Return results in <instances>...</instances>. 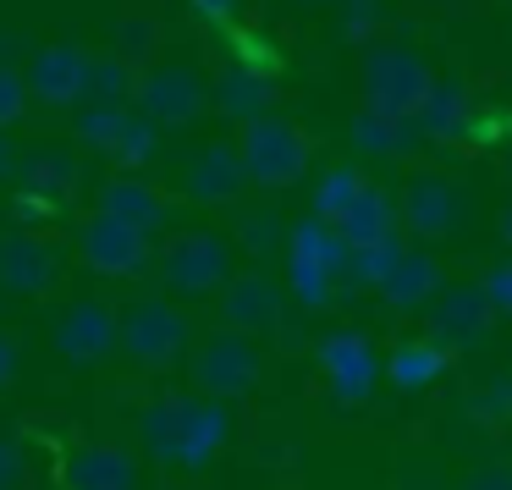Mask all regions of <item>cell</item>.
Segmentation results:
<instances>
[{
  "mask_svg": "<svg viewBox=\"0 0 512 490\" xmlns=\"http://www.w3.org/2000/svg\"><path fill=\"white\" fill-rule=\"evenodd\" d=\"M265 380V353H259L254 336L243 331H210L199 347H193V386L199 397H215V402H237Z\"/></svg>",
  "mask_w": 512,
  "mask_h": 490,
  "instance_id": "7",
  "label": "cell"
},
{
  "mask_svg": "<svg viewBox=\"0 0 512 490\" xmlns=\"http://www.w3.org/2000/svg\"><path fill=\"white\" fill-rule=\"evenodd\" d=\"M507 160H512V149H507Z\"/></svg>",
  "mask_w": 512,
  "mask_h": 490,
  "instance_id": "47",
  "label": "cell"
},
{
  "mask_svg": "<svg viewBox=\"0 0 512 490\" xmlns=\"http://www.w3.org/2000/svg\"><path fill=\"white\" fill-rule=\"evenodd\" d=\"M375 12H380V0H347L342 34H347V39H369V28H375Z\"/></svg>",
  "mask_w": 512,
  "mask_h": 490,
  "instance_id": "41",
  "label": "cell"
},
{
  "mask_svg": "<svg viewBox=\"0 0 512 490\" xmlns=\"http://www.w3.org/2000/svg\"><path fill=\"white\" fill-rule=\"evenodd\" d=\"M419 138V116H380V111H358L353 116V149L358 155H408V144Z\"/></svg>",
  "mask_w": 512,
  "mask_h": 490,
  "instance_id": "25",
  "label": "cell"
},
{
  "mask_svg": "<svg viewBox=\"0 0 512 490\" xmlns=\"http://www.w3.org/2000/svg\"><path fill=\"white\" fill-rule=\"evenodd\" d=\"M336 237L347 248H375V243H391L397 237V204L386 199L380 188H364L353 199V210L336 221Z\"/></svg>",
  "mask_w": 512,
  "mask_h": 490,
  "instance_id": "24",
  "label": "cell"
},
{
  "mask_svg": "<svg viewBox=\"0 0 512 490\" xmlns=\"http://www.w3.org/2000/svg\"><path fill=\"white\" fill-rule=\"evenodd\" d=\"M314 358H320V369H325V380H331V397L336 402H347V408L369 402V391H375V380H380V358H375V347H369L364 331L320 336Z\"/></svg>",
  "mask_w": 512,
  "mask_h": 490,
  "instance_id": "10",
  "label": "cell"
},
{
  "mask_svg": "<svg viewBox=\"0 0 512 490\" xmlns=\"http://www.w3.org/2000/svg\"><path fill=\"white\" fill-rule=\"evenodd\" d=\"M67 265L61 254L34 232H6L0 237V292H17V298H50L61 287Z\"/></svg>",
  "mask_w": 512,
  "mask_h": 490,
  "instance_id": "11",
  "label": "cell"
},
{
  "mask_svg": "<svg viewBox=\"0 0 512 490\" xmlns=\"http://www.w3.org/2000/svg\"><path fill=\"white\" fill-rule=\"evenodd\" d=\"M100 215H111V221L133 226V232L155 237L160 226H166V193L155 188V182H144L138 171H116L111 182L100 188Z\"/></svg>",
  "mask_w": 512,
  "mask_h": 490,
  "instance_id": "18",
  "label": "cell"
},
{
  "mask_svg": "<svg viewBox=\"0 0 512 490\" xmlns=\"http://www.w3.org/2000/svg\"><path fill=\"white\" fill-rule=\"evenodd\" d=\"M193 342L188 314L171 298H133L116 309V347L144 369H171Z\"/></svg>",
  "mask_w": 512,
  "mask_h": 490,
  "instance_id": "2",
  "label": "cell"
},
{
  "mask_svg": "<svg viewBox=\"0 0 512 490\" xmlns=\"http://www.w3.org/2000/svg\"><path fill=\"white\" fill-rule=\"evenodd\" d=\"M237 67H248V72H259V78H270L276 72V50L265 45V39H254V34H237Z\"/></svg>",
  "mask_w": 512,
  "mask_h": 490,
  "instance_id": "38",
  "label": "cell"
},
{
  "mask_svg": "<svg viewBox=\"0 0 512 490\" xmlns=\"http://www.w3.org/2000/svg\"><path fill=\"white\" fill-rule=\"evenodd\" d=\"M468 408H474L485 424H512V375H507V380H490V386L479 391Z\"/></svg>",
  "mask_w": 512,
  "mask_h": 490,
  "instance_id": "35",
  "label": "cell"
},
{
  "mask_svg": "<svg viewBox=\"0 0 512 490\" xmlns=\"http://www.w3.org/2000/svg\"><path fill=\"white\" fill-rule=\"evenodd\" d=\"M171 298H215L232 281V243L221 232H182L155 254Z\"/></svg>",
  "mask_w": 512,
  "mask_h": 490,
  "instance_id": "6",
  "label": "cell"
},
{
  "mask_svg": "<svg viewBox=\"0 0 512 490\" xmlns=\"http://www.w3.org/2000/svg\"><path fill=\"white\" fill-rule=\"evenodd\" d=\"M419 133L468 138V89H463V78L430 83V100H424V111H419Z\"/></svg>",
  "mask_w": 512,
  "mask_h": 490,
  "instance_id": "26",
  "label": "cell"
},
{
  "mask_svg": "<svg viewBox=\"0 0 512 490\" xmlns=\"http://www.w3.org/2000/svg\"><path fill=\"white\" fill-rule=\"evenodd\" d=\"M490 320H496V309L485 303L479 287H446L441 298H435V314H430L435 331L430 336L441 347H474L490 336Z\"/></svg>",
  "mask_w": 512,
  "mask_h": 490,
  "instance_id": "19",
  "label": "cell"
},
{
  "mask_svg": "<svg viewBox=\"0 0 512 490\" xmlns=\"http://www.w3.org/2000/svg\"><path fill=\"white\" fill-rule=\"evenodd\" d=\"M243 188H248V171H243V160H237V144H204L199 155L188 160V171H182V193H188L193 204H210V210L237 204Z\"/></svg>",
  "mask_w": 512,
  "mask_h": 490,
  "instance_id": "16",
  "label": "cell"
},
{
  "mask_svg": "<svg viewBox=\"0 0 512 490\" xmlns=\"http://www.w3.org/2000/svg\"><path fill=\"white\" fill-rule=\"evenodd\" d=\"M122 127H127V105H78V116H72L78 144L94 149V155H111Z\"/></svg>",
  "mask_w": 512,
  "mask_h": 490,
  "instance_id": "29",
  "label": "cell"
},
{
  "mask_svg": "<svg viewBox=\"0 0 512 490\" xmlns=\"http://www.w3.org/2000/svg\"><path fill=\"white\" fill-rule=\"evenodd\" d=\"M402 490H446V485H441V479H435V474H413V479H408V485H402Z\"/></svg>",
  "mask_w": 512,
  "mask_h": 490,
  "instance_id": "45",
  "label": "cell"
},
{
  "mask_svg": "<svg viewBox=\"0 0 512 490\" xmlns=\"http://www.w3.org/2000/svg\"><path fill=\"white\" fill-rule=\"evenodd\" d=\"M479 292H485V303L496 314H512V259H501V265L485 270V281H479Z\"/></svg>",
  "mask_w": 512,
  "mask_h": 490,
  "instance_id": "36",
  "label": "cell"
},
{
  "mask_svg": "<svg viewBox=\"0 0 512 490\" xmlns=\"http://www.w3.org/2000/svg\"><path fill=\"white\" fill-rule=\"evenodd\" d=\"M457 210H463V199H457L452 177H441V171L408 177V188H402V199H397V221L408 226L413 237H446L457 221Z\"/></svg>",
  "mask_w": 512,
  "mask_h": 490,
  "instance_id": "15",
  "label": "cell"
},
{
  "mask_svg": "<svg viewBox=\"0 0 512 490\" xmlns=\"http://www.w3.org/2000/svg\"><path fill=\"white\" fill-rule=\"evenodd\" d=\"M237 160H243L248 182H259V188H292V182H303V171H309L314 144L298 122L270 111V116H259V122H248L243 133H237Z\"/></svg>",
  "mask_w": 512,
  "mask_h": 490,
  "instance_id": "3",
  "label": "cell"
},
{
  "mask_svg": "<svg viewBox=\"0 0 512 490\" xmlns=\"http://www.w3.org/2000/svg\"><path fill=\"white\" fill-rule=\"evenodd\" d=\"M23 111H28V83H23V72L17 67H0V133L12 122H23Z\"/></svg>",
  "mask_w": 512,
  "mask_h": 490,
  "instance_id": "34",
  "label": "cell"
},
{
  "mask_svg": "<svg viewBox=\"0 0 512 490\" xmlns=\"http://www.w3.org/2000/svg\"><path fill=\"white\" fill-rule=\"evenodd\" d=\"M28 100L45 105H83V83H89V50L78 45H45L28 56Z\"/></svg>",
  "mask_w": 512,
  "mask_h": 490,
  "instance_id": "13",
  "label": "cell"
},
{
  "mask_svg": "<svg viewBox=\"0 0 512 490\" xmlns=\"http://www.w3.org/2000/svg\"><path fill=\"white\" fill-rule=\"evenodd\" d=\"M232 237H237V243H243L254 259H265L270 248L287 243V221H281L276 210H243V215H237V232H232Z\"/></svg>",
  "mask_w": 512,
  "mask_h": 490,
  "instance_id": "33",
  "label": "cell"
},
{
  "mask_svg": "<svg viewBox=\"0 0 512 490\" xmlns=\"http://www.w3.org/2000/svg\"><path fill=\"white\" fill-rule=\"evenodd\" d=\"M457 490H512V463H485L463 479Z\"/></svg>",
  "mask_w": 512,
  "mask_h": 490,
  "instance_id": "40",
  "label": "cell"
},
{
  "mask_svg": "<svg viewBox=\"0 0 512 490\" xmlns=\"http://www.w3.org/2000/svg\"><path fill=\"white\" fill-rule=\"evenodd\" d=\"M501 237L512 243V204H507V215H501Z\"/></svg>",
  "mask_w": 512,
  "mask_h": 490,
  "instance_id": "46",
  "label": "cell"
},
{
  "mask_svg": "<svg viewBox=\"0 0 512 490\" xmlns=\"http://www.w3.org/2000/svg\"><path fill=\"white\" fill-rule=\"evenodd\" d=\"M287 270H292V298L303 309H325L336 298V281H347V243L325 221L287 226Z\"/></svg>",
  "mask_w": 512,
  "mask_h": 490,
  "instance_id": "5",
  "label": "cell"
},
{
  "mask_svg": "<svg viewBox=\"0 0 512 490\" xmlns=\"http://www.w3.org/2000/svg\"><path fill=\"white\" fill-rule=\"evenodd\" d=\"M144 452L166 468H204L232 441V408L215 397H155L138 413Z\"/></svg>",
  "mask_w": 512,
  "mask_h": 490,
  "instance_id": "1",
  "label": "cell"
},
{
  "mask_svg": "<svg viewBox=\"0 0 512 490\" xmlns=\"http://www.w3.org/2000/svg\"><path fill=\"white\" fill-rule=\"evenodd\" d=\"M138 94V67L111 56H89V83H83V105H127Z\"/></svg>",
  "mask_w": 512,
  "mask_h": 490,
  "instance_id": "27",
  "label": "cell"
},
{
  "mask_svg": "<svg viewBox=\"0 0 512 490\" xmlns=\"http://www.w3.org/2000/svg\"><path fill=\"white\" fill-rule=\"evenodd\" d=\"M23 479H28V457H23V446L0 435V490H23Z\"/></svg>",
  "mask_w": 512,
  "mask_h": 490,
  "instance_id": "39",
  "label": "cell"
},
{
  "mask_svg": "<svg viewBox=\"0 0 512 490\" xmlns=\"http://www.w3.org/2000/svg\"><path fill=\"white\" fill-rule=\"evenodd\" d=\"M435 292H441V265H435L430 254H408V248H402V259L391 265V276L380 281V303H386V309H402V314L424 309Z\"/></svg>",
  "mask_w": 512,
  "mask_h": 490,
  "instance_id": "23",
  "label": "cell"
},
{
  "mask_svg": "<svg viewBox=\"0 0 512 490\" xmlns=\"http://www.w3.org/2000/svg\"><path fill=\"white\" fill-rule=\"evenodd\" d=\"M210 105L221 116H232V122H259V116H270V105H276V89H270V78H259V72L248 67H226L221 78L210 83Z\"/></svg>",
  "mask_w": 512,
  "mask_h": 490,
  "instance_id": "21",
  "label": "cell"
},
{
  "mask_svg": "<svg viewBox=\"0 0 512 490\" xmlns=\"http://www.w3.org/2000/svg\"><path fill=\"white\" fill-rule=\"evenodd\" d=\"M221 325L243 336H270L281 325V287L259 270H243L221 287Z\"/></svg>",
  "mask_w": 512,
  "mask_h": 490,
  "instance_id": "14",
  "label": "cell"
},
{
  "mask_svg": "<svg viewBox=\"0 0 512 490\" xmlns=\"http://www.w3.org/2000/svg\"><path fill=\"white\" fill-rule=\"evenodd\" d=\"M17 56H28V39L23 34H0V67H12Z\"/></svg>",
  "mask_w": 512,
  "mask_h": 490,
  "instance_id": "44",
  "label": "cell"
},
{
  "mask_svg": "<svg viewBox=\"0 0 512 490\" xmlns=\"http://www.w3.org/2000/svg\"><path fill=\"white\" fill-rule=\"evenodd\" d=\"M72 248H78V259L89 270H100V276H144V270L155 265L149 237L133 232V226H122V221H111V215H100V210H94L89 221H78Z\"/></svg>",
  "mask_w": 512,
  "mask_h": 490,
  "instance_id": "9",
  "label": "cell"
},
{
  "mask_svg": "<svg viewBox=\"0 0 512 490\" xmlns=\"http://www.w3.org/2000/svg\"><path fill=\"white\" fill-rule=\"evenodd\" d=\"M430 67L413 56L408 45H375L364 50V67H358V94H364V111L380 116H419L430 100Z\"/></svg>",
  "mask_w": 512,
  "mask_h": 490,
  "instance_id": "4",
  "label": "cell"
},
{
  "mask_svg": "<svg viewBox=\"0 0 512 490\" xmlns=\"http://www.w3.org/2000/svg\"><path fill=\"white\" fill-rule=\"evenodd\" d=\"M56 353L72 364H100L116 353V309L100 298H78L56 320Z\"/></svg>",
  "mask_w": 512,
  "mask_h": 490,
  "instance_id": "12",
  "label": "cell"
},
{
  "mask_svg": "<svg viewBox=\"0 0 512 490\" xmlns=\"http://www.w3.org/2000/svg\"><path fill=\"white\" fill-rule=\"evenodd\" d=\"M155 50H160V23L155 17H122L116 23V56L133 61L138 72L155 67Z\"/></svg>",
  "mask_w": 512,
  "mask_h": 490,
  "instance_id": "32",
  "label": "cell"
},
{
  "mask_svg": "<svg viewBox=\"0 0 512 490\" xmlns=\"http://www.w3.org/2000/svg\"><path fill=\"white\" fill-rule=\"evenodd\" d=\"M369 182L358 177V166H331L320 177V188H314V221H325V226H336L347 210H353V199L364 193Z\"/></svg>",
  "mask_w": 512,
  "mask_h": 490,
  "instance_id": "28",
  "label": "cell"
},
{
  "mask_svg": "<svg viewBox=\"0 0 512 490\" xmlns=\"http://www.w3.org/2000/svg\"><path fill=\"white\" fill-rule=\"evenodd\" d=\"M138 116L155 127H188L210 111V78L193 61H155L138 72Z\"/></svg>",
  "mask_w": 512,
  "mask_h": 490,
  "instance_id": "8",
  "label": "cell"
},
{
  "mask_svg": "<svg viewBox=\"0 0 512 490\" xmlns=\"http://www.w3.org/2000/svg\"><path fill=\"white\" fill-rule=\"evenodd\" d=\"M17 369H23V353H17V342H12V336L0 331V391H6V386L17 380Z\"/></svg>",
  "mask_w": 512,
  "mask_h": 490,
  "instance_id": "42",
  "label": "cell"
},
{
  "mask_svg": "<svg viewBox=\"0 0 512 490\" xmlns=\"http://www.w3.org/2000/svg\"><path fill=\"white\" fill-rule=\"evenodd\" d=\"M446 364H452V353L435 336H408V342H397L386 353V380L397 391H424L446 375Z\"/></svg>",
  "mask_w": 512,
  "mask_h": 490,
  "instance_id": "22",
  "label": "cell"
},
{
  "mask_svg": "<svg viewBox=\"0 0 512 490\" xmlns=\"http://www.w3.org/2000/svg\"><path fill=\"white\" fill-rule=\"evenodd\" d=\"M17 182H23L28 199L39 204H67L72 193H78V155H72L67 144H34L23 155V171H17Z\"/></svg>",
  "mask_w": 512,
  "mask_h": 490,
  "instance_id": "20",
  "label": "cell"
},
{
  "mask_svg": "<svg viewBox=\"0 0 512 490\" xmlns=\"http://www.w3.org/2000/svg\"><path fill=\"white\" fill-rule=\"evenodd\" d=\"M155 155H160V127L149 122V116H133V111H127V127H122V138H116L111 160H116L122 171H138V166H149Z\"/></svg>",
  "mask_w": 512,
  "mask_h": 490,
  "instance_id": "30",
  "label": "cell"
},
{
  "mask_svg": "<svg viewBox=\"0 0 512 490\" xmlns=\"http://www.w3.org/2000/svg\"><path fill=\"white\" fill-rule=\"evenodd\" d=\"M61 490H138V457L127 446H72L61 463Z\"/></svg>",
  "mask_w": 512,
  "mask_h": 490,
  "instance_id": "17",
  "label": "cell"
},
{
  "mask_svg": "<svg viewBox=\"0 0 512 490\" xmlns=\"http://www.w3.org/2000/svg\"><path fill=\"white\" fill-rule=\"evenodd\" d=\"M188 12L199 17V23H210V28H237L243 0H188Z\"/></svg>",
  "mask_w": 512,
  "mask_h": 490,
  "instance_id": "37",
  "label": "cell"
},
{
  "mask_svg": "<svg viewBox=\"0 0 512 490\" xmlns=\"http://www.w3.org/2000/svg\"><path fill=\"white\" fill-rule=\"evenodd\" d=\"M17 171H23V155H17L12 138L0 133V182H17Z\"/></svg>",
  "mask_w": 512,
  "mask_h": 490,
  "instance_id": "43",
  "label": "cell"
},
{
  "mask_svg": "<svg viewBox=\"0 0 512 490\" xmlns=\"http://www.w3.org/2000/svg\"><path fill=\"white\" fill-rule=\"evenodd\" d=\"M402 259V243H375V248H347V287H375L391 276V265Z\"/></svg>",
  "mask_w": 512,
  "mask_h": 490,
  "instance_id": "31",
  "label": "cell"
}]
</instances>
